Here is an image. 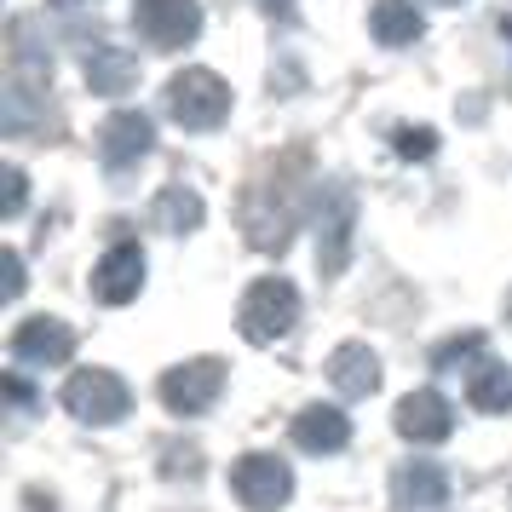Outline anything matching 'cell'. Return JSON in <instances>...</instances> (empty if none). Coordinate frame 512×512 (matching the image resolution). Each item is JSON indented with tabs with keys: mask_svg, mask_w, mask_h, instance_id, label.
<instances>
[{
	"mask_svg": "<svg viewBox=\"0 0 512 512\" xmlns=\"http://www.w3.org/2000/svg\"><path fill=\"white\" fill-rule=\"evenodd\" d=\"M167 116L179 121L185 133H213L219 121L231 116V87H225V75L179 70L167 81Z\"/></svg>",
	"mask_w": 512,
	"mask_h": 512,
	"instance_id": "obj_1",
	"label": "cell"
},
{
	"mask_svg": "<svg viewBox=\"0 0 512 512\" xmlns=\"http://www.w3.org/2000/svg\"><path fill=\"white\" fill-rule=\"evenodd\" d=\"M236 323H242V334H248L254 346H271V340H282L288 328L300 323V288H294L288 277H259L254 288L242 294Z\"/></svg>",
	"mask_w": 512,
	"mask_h": 512,
	"instance_id": "obj_2",
	"label": "cell"
},
{
	"mask_svg": "<svg viewBox=\"0 0 512 512\" xmlns=\"http://www.w3.org/2000/svg\"><path fill=\"white\" fill-rule=\"evenodd\" d=\"M64 409L87 426H116L127 409H133V392L121 386V374L110 369H75L64 380Z\"/></svg>",
	"mask_w": 512,
	"mask_h": 512,
	"instance_id": "obj_3",
	"label": "cell"
},
{
	"mask_svg": "<svg viewBox=\"0 0 512 512\" xmlns=\"http://www.w3.org/2000/svg\"><path fill=\"white\" fill-rule=\"evenodd\" d=\"M133 29L156 52H179L202 35V6L196 0H133Z\"/></svg>",
	"mask_w": 512,
	"mask_h": 512,
	"instance_id": "obj_4",
	"label": "cell"
},
{
	"mask_svg": "<svg viewBox=\"0 0 512 512\" xmlns=\"http://www.w3.org/2000/svg\"><path fill=\"white\" fill-rule=\"evenodd\" d=\"M219 392H225V363L219 357H190V363L162 374V403L173 415H208Z\"/></svg>",
	"mask_w": 512,
	"mask_h": 512,
	"instance_id": "obj_5",
	"label": "cell"
},
{
	"mask_svg": "<svg viewBox=\"0 0 512 512\" xmlns=\"http://www.w3.org/2000/svg\"><path fill=\"white\" fill-rule=\"evenodd\" d=\"M231 489L248 512H277L294 495V472H288L282 455H242L231 466Z\"/></svg>",
	"mask_w": 512,
	"mask_h": 512,
	"instance_id": "obj_6",
	"label": "cell"
},
{
	"mask_svg": "<svg viewBox=\"0 0 512 512\" xmlns=\"http://www.w3.org/2000/svg\"><path fill=\"white\" fill-rule=\"evenodd\" d=\"M351 231H357V202H351L346 185H334L317 208V271L323 277H340L351 259Z\"/></svg>",
	"mask_w": 512,
	"mask_h": 512,
	"instance_id": "obj_7",
	"label": "cell"
},
{
	"mask_svg": "<svg viewBox=\"0 0 512 512\" xmlns=\"http://www.w3.org/2000/svg\"><path fill=\"white\" fill-rule=\"evenodd\" d=\"M150 144H156V127L144 110H116V116L98 127V156L110 173H127V167H139L150 156Z\"/></svg>",
	"mask_w": 512,
	"mask_h": 512,
	"instance_id": "obj_8",
	"label": "cell"
},
{
	"mask_svg": "<svg viewBox=\"0 0 512 512\" xmlns=\"http://www.w3.org/2000/svg\"><path fill=\"white\" fill-rule=\"evenodd\" d=\"M139 288H144V248L139 242H116L93 265V294L104 305H127V300H139Z\"/></svg>",
	"mask_w": 512,
	"mask_h": 512,
	"instance_id": "obj_9",
	"label": "cell"
},
{
	"mask_svg": "<svg viewBox=\"0 0 512 512\" xmlns=\"http://www.w3.org/2000/svg\"><path fill=\"white\" fill-rule=\"evenodd\" d=\"M397 432L409 443H443L455 432V409H449V397L432 392V386H420L397 403Z\"/></svg>",
	"mask_w": 512,
	"mask_h": 512,
	"instance_id": "obj_10",
	"label": "cell"
},
{
	"mask_svg": "<svg viewBox=\"0 0 512 512\" xmlns=\"http://www.w3.org/2000/svg\"><path fill=\"white\" fill-rule=\"evenodd\" d=\"M70 351H75V328L70 323H58V317H29V323L12 328V357L18 363H70Z\"/></svg>",
	"mask_w": 512,
	"mask_h": 512,
	"instance_id": "obj_11",
	"label": "cell"
},
{
	"mask_svg": "<svg viewBox=\"0 0 512 512\" xmlns=\"http://www.w3.org/2000/svg\"><path fill=\"white\" fill-rule=\"evenodd\" d=\"M392 501L403 512H438L443 501H449V478H443V466L432 461H409V466H397V478H392Z\"/></svg>",
	"mask_w": 512,
	"mask_h": 512,
	"instance_id": "obj_12",
	"label": "cell"
},
{
	"mask_svg": "<svg viewBox=\"0 0 512 512\" xmlns=\"http://www.w3.org/2000/svg\"><path fill=\"white\" fill-rule=\"evenodd\" d=\"M294 443L311 449V455H340L351 443V420L334 409V403H311L294 415Z\"/></svg>",
	"mask_w": 512,
	"mask_h": 512,
	"instance_id": "obj_13",
	"label": "cell"
},
{
	"mask_svg": "<svg viewBox=\"0 0 512 512\" xmlns=\"http://www.w3.org/2000/svg\"><path fill=\"white\" fill-rule=\"evenodd\" d=\"M328 380H334L340 397H369L374 386H380V357L351 340V346H340L334 357H328Z\"/></svg>",
	"mask_w": 512,
	"mask_h": 512,
	"instance_id": "obj_14",
	"label": "cell"
},
{
	"mask_svg": "<svg viewBox=\"0 0 512 512\" xmlns=\"http://www.w3.org/2000/svg\"><path fill=\"white\" fill-rule=\"evenodd\" d=\"M369 29H374L380 47H415L420 29H426V18L415 12V0H374Z\"/></svg>",
	"mask_w": 512,
	"mask_h": 512,
	"instance_id": "obj_15",
	"label": "cell"
},
{
	"mask_svg": "<svg viewBox=\"0 0 512 512\" xmlns=\"http://www.w3.org/2000/svg\"><path fill=\"white\" fill-rule=\"evenodd\" d=\"M133 81H139V64H133V58H127L121 47L98 41V47L87 52V87H93V93L116 98V93H127Z\"/></svg>",
	"mask_w": 512,
	"mask_h": 512,
	"instance_id": "obj_16",
	"label": "cell"
},
{
	"mask_svg": "<svg viewBox=\"0 0 512 512\" xmlns=\"http://www.w3.org/2000/svg\"><path fill=\"white\" fill-rule=\"evenodd\" d=\"M466 403L478 415H507L512 409V369L507 363H478L472 380H466Z\"/></svg>",
	"mask_w": 512,
	"mask_h": 512,
	"instance_id": "obj_17",
	"label": "cell"
},
{
	"mask_svg": "<svg viewBox=\"0 0 512 512\" xmlns=\"http://www.w3.org/2000/svg\"><path fill=\"white\" fill-rule=\"evenodd\" d=\"M156 225H162L167 236H185L202 225V196L185 185H167L162 196H156Z\"/></svg>",
	"mask_w": 512,
	"mask_h": 512,
	"instance_id": "obj_18",
	"label": "cell"
},
{
	"mask_svg": "<svg viewBox=\"0 0 512 512\" xmlns=\"http://www.w3.org/2000/svg\"><path fill=\"white\" fill-rule=\"evenodd\" d=\"M392 150L403 156V162H426V156H438V133H432V127H409V121H403V127L392 133Z\"/></svg>",
	"mask_w": 512,
	"mask_h": 512,
	"instance_id": "obj_19",
	"label": "cell"
},
{
	"mask_svg": "<svg viewBox=\"0 0 512 512\" xmlns=\"http://www.w3.org/2000/svg\"><path fill=\"white\" fill-rule=\"evenodd\" d=\"M478 351H484V334H455V340H443V346L432 351V363H438V369H455V363L478 357Z\"/></svg>",
	"mask_w": 512,
	"mask_h": 512,
	"instance_id": "obj_20",
	"label": "cell"
},
{
	"mask_svg": "<svg viewBox=\"0 0 512 512\" xmlns=\"http://www.w3.org/2000/svg\"><path fill=\"white\" fill-rule=\"evenodd\" d=\"M0 213H6V219H18V213H24V196H29V185H24V173H18V167H6V173H0Z\"/></svg>",
	"mask_w": 512,
	"mask_h": 512,
	"instance_id": "obj_21",
	"label": "cell"
},
{
	"mask_svg": "<svg viewBox=\"0 0 512 512\" xmlns=\"http://www.w3.org/2000/svg\"><path fill=\"white\" fill-rule=\"evenodd\" d=\"M18 294H24V259L6 248V300H18Z\"/></svg>",
	"mask_w": 512,
	"mask_h": 512,
	"instance_id": "obj_22",
	"label": "cell"
},
{
	"mask_svg": "<svg viewBox=\"0 0 512 512\" xmlns=\"http://www.w3.org/2000/svg\"><path fill=\"white\" fill-rule=\"evenodd\" d=\"M6 397H12V403H29V380L24 374H6Z\"/></svg>",
	"mask_w": 512,
	"mask_h": 512,
	"instance_id": "obj_23",
	"label": "cell"
},
{
	"mask_svg": "<svg viewBox=\"0 0 512 512\" xmlns=\"http://www.w3.org/2000/svg\"><path fill=\"white\" fill-rule=\"evenodd\" d=\"M259 12H265V18H288V12H294V0H259Z\"/></svg>",
	"mask_w": 512,
	"mask_h": 512,
	"instance_id": "obj_24",
	"label": "cell"
},
{
	"mask_svg": "<svg viewBox=\"0 0 512 512\" xmlns=\"http://www.w3.org/2000/svg\"><path fill=\"white\" fill-rule=\"evenodd\" d=\"M52 6H81V0H52Z\"/></svg>",
	"mask_w": 512,
	"mask_h": 512,
	"instance_id": "obj_25",
	"label": "cell"
},
{
	"mask_svg": "<svg viewBox=\"0 0 512 512\" xmlns=\"http://www.w3.org/2000/svg\"><path fill=\"white\" fill-rule=\"evenodd\" d=\"M438 6H461V0H438Z\"/></svg>",
	"mask_w": 512,
	"mask_h": 512,
	"instance_id": "obj_26",
	"label": "cell"
}]
</instances>
